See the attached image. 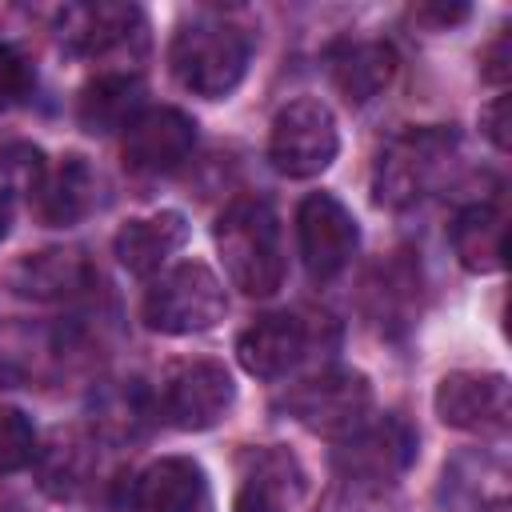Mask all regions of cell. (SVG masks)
<instances>
[{
  "label": "cell",
  "instance_id": "25",
  "mask_svg": "<svg viewBox=\"0 0 512 512\" xmlns=\"http://www.w3.org/2000/svg\"><path fill=\"white\" fill-rule=\"evenodd\" d=\"M32 88H36V72H32L28 56L16 44L0 40V108L20 104Z\"/></svg>",
  "mask_w": 512,
  "mask_h": 512
},
{
  "label": "cell",
  "instance_id": "16",
  "mask_svg": "<svg viewBox=\"0 0 512 512\" xmlns=\"http://www.w3.org/2000/svg\"><path fill=\"white\" fill-rule=\"evenodd\" d=\"M8 284L24 300H68L92 284V264L80 248H44L16 260Z\"/></svg>",
  "mask_w": 512,
  "mask_h": 512
},
{
  "label": "cell",
  "instance_id": "18",
  "mask_svg": "<svg viewBox=\"0 0 512 512\" xmlns=\"http://www.w3.org/2000/svg\"><path fill=\"white\" fill-rule=\"evenodd\" d=\"M184 240H188V220L180 212H156V216L128 220L116 232L112 252L132 276H152L172 252L184 248Z\"/></svg>",
  "mask_w": 512,
  "mask_h": 512
},
{
  "label": "cell",
  "instance_id": "23",
  "mask_svg": "<svg viewBox=\"0 0 512 512\" xmlns=\"http://www.w3.org/2000/svg\"><path fill=\"white\" fill-rule=\"evenodd\" d=\"M44 152L32 144H8L0 148V204L16 196H32L36 184L44 180Z\"/></svg>",
  "mask_w": 512,
  "mask_h": 512
},
{
  "label": "cell",
  "instance_id": "10",
  "mask_svg": "<svg viewBox=\"0 0 512 512\" xmlns=\"http://www.w3.org/2000/svg\"><path fill=\"white\" fill-rule=\"evenodd\" d=\"M232 400H236V384L228 368L216 360H192L168 376L164 416L184 432H204L228 416Z\"/></svg>",
  "mask_w": 512,
  "mask_h": 512
},
{
  "label": "cell",
  "instance_id": "20",
  "mask_svg": "<svg viewBox=\"0 0 512 512\" xmlns=\"http://www.w3.org/2000/svg\"><path fill=\"white\" fill-rule=\"evenodd\" d=\"M140 100H144V84L140 76L128 72H104L92 84H84L80 100H76V120L84 132L92 136H108L116 128H128L140 116Z\"/></svg>",
  "mask_w": 512,
  "mask_h": 512
},
{
  "label": "cell",
  "instance_id": "8",
  "mask_svg": "<svg viewBox=\"0 0 512 512\" xmlns=\"http://www.w3.org/2000/svg\"><path fill=\"white\" fill-rule=\"evenodd\" d=\"M144 12L120 0L64 4L56 16V36L76 56H112L124 48H144Z\"/></svg>",
  "mask_w": 512,
  "mask_h": 512
},
{
  "label": "cell",
  "instance_id": "21",
  "mask_svg": "<svg viewBox=\"0 0 512 512\" xmlns=\"http://www.w3.org/2000/svg\"><path fill=\"white\" fill-rule=\"evenodd\" d=\"M456 260L468 272H496L504 264V212L496 204H472L452 224Z\"/></svg>",
  "mask_w": 512,
  "mask_h": 512
},
{
  "label": "cell",
  "instance_id": "19",
  "mask_svg": "<svg viewBox=\"0 0 512 512\" xmlns=\"http://www.w3.org/2000/svg\"><path fill=\"white\" fill-rule=\"evenodd\" d=\"M328 72L336 92L348 104H368L372 96H380L392 76H396V52L384 40H360V44H340L328 56Z\"/></svg>",
  "mask_w": 512,
  "mask_h": 512
},
{
  "label": "cell",
  "instance_id": "9",
  "mask_svg": "<svg viewBox=\"0 0 512 512\" xmlns=\"http://www.w3.org/2000/svg\"><path fill=\"white\" fill-rule=\"evenodd\" d=\"M436 416L448 428L496 436L512 420V388L500 372H452L436 384Z\"/></svg>",
  "mask_w": 512,
  "mask_h": 512
},
{
  "label": "cell",
  "instance_id": "5",
  "mask_svg": "<svg viewBox=\"0 0 512 512\" xmlns=\"http://www.w3.org/2000/svg\"><path fill=\"white\" fill-rule=\"evenodd\" d=\"M336 148H340V132L324 100L300 96L276 112L268 132V160L280 176L292 180L320 176L336 160Z\"/></svg>",
  "mask_w": 512,
  "mask_h": 512
},
{
  "label": "cell",
  "instance_id": "26",
  "mask_svg": "<svg viewBox=\"0 0 512 512\" xmlns=\"http://www.w3.org/2000/svg\"><path fill=\"white\" fill-rule=\"evenodd\" d=\"M508 112H512V100L508 96H500V100H492L484 108V132H488V140L500 152H508V144H512V136H508Z\"/></svg>",
  "mask_w": 512,
  "mask_h": 512
},
{
  "label": "cell",
  "instance_id": "22",
  "mask_svg": "<svg viewBox=\"0 0 512 512\" xmlns=\"http://www.w3.org/2000/svg\"><path fill=\"white\" fill-rule=\"evenodd\" d=\"M316 512H404V496L392 480L340 476L316 504Z\"/></svg>",
  "mask_w": 512,
  "mask_h": 512
},
{
  "label": "cell",
  "instance_id": "27",
  "mask_svg": "<svg viewBox=\"0 0 512 512\" xmlns=\"http://www.w3.org/2000/svg\"><path fill=\"white\" fill-rule=\"evenodd\" d=\"M508 44H512V36L508 32H500L496 40H492V48L484 52V80H492V84H504L508 80V64H512V56H508Z\"/></svg>",
  "mask_w": 512,
  "mask_h": 512
},
{
  "label": "cell",
  "instance_id": "14",
  "mask_svg": "<svg viewBox=\"0 0 512 512\" xmlns=\"http://www.w3.org/2000/svg\"><path fill=\"white\" fill-rule=\"evenodd\" d=\"M208 476L188 456H164L148 464L128 492V512H208Z\"/></svg>",
  "mask_w": 512,
  "mask_h": 512
},
{
  "label": "cell",
  "instance_id": "3",
  "mask_svg": "<svg viewBox=\"0 0 512 512\" xmlns=\"http://www.w3.org/2000/svg\"><path fill=\"white\" fill-rule=\"evenodd\" d=\"M456 132L452 128H408L400 132L380 164H376V204L384 208H412L420 204L424 196H432L440 188V180L448 176L452 160H456Z\"/></svg>",
  "mask_w": 512,
  "mask_h": 512
},
{
  "label": "cell",
  "instance_id": "29",
  "mask_svg": "<svg viewBox=\"0 0 512 512\" xmlns=\"http://www.w3.org/2000/svg\"><path fill=\"white\" fill-rule=\"evenodd\" d=\"M4 236H8V208L0 204V240H4Z\"/></svg>",
  "mask_w": 512,
  "mask_h": 512
},
{
  "label": "cell",
  "instance_id": "28",
  "mask_svg": "<svg viewBox=\"0 0 512 512\" xmlns=\"http://www.w3.org/2000/svg\"><path fill=\"white\" fill-rule=\"evenodd\" d=\"M12 380H16V372H12V368H4V364H0V388H8V384H12Z\"/></svg>",
  "mask_w": 512,
  "mask_h": 512
},
{
  "label": "cell",
  "instance_id": "1",
  "mask_svg": "<svg viewBox=\"0 0 512 512\" xmlns=\"http://www.w3.org/2000/svg\"><path fill=\"white\" fill-rule=\"evenodd\" d=\"M216 252L244 296H272L284 280L280 220L264 200H236L216 220Z\"/></svg>",
  "mask_w": 512,
  "mask_h": 512
},
{
  "label": "cell",
  "instance_id": "24",
  "mask_svg": "<svg viewBox=\"0 0 512 512\" xmlns=\"http://www.w3.org/2000/svg\"><path fill=\"white\" fill-rule=\"evenodd\" d=\"M36 456V428L20 408H0V472H16Z\"/></svg>",
  "mask_w": 512,
  "mask_h": 512
},
{
  "label": "cell",
  "instance_id": "6",
  "mask_svg": "<svg viewBox=\"0 0 512 512\" xmlns=\"http://www.w3.org/2000/svg\"><path fill=\"white\" fill-rule=\"evenodd\" d=\"M288 416L300 420L308 432L320 436H348L364 424V416L372 412V384L360 372L348 368H332L320 372L304 384H296L284 400Z\"/></svg>",
  "mask_w": 512,
  "mask_h": 512
},
{
  "label": "cell",
  "instance_id": "17",
  "mask_svg": "<svg viewBox=\"0 0 512 512\" xmlns=\"http://www.w3.org/2000/svg\"><path fill=\"white\" fill-rule=\"evenodd\" d=\"M96 172L84 156H64L56 168H44V180L32 192V208L40 216V224L48 228H64L84 220L96 208Z\"/></svg>",
  "mask_w": 512,
  "mask_h": 512
},
{
  "label": "cell",
  "instance_id": "13",
  "mask_svg": "<svg viewBox=\"0 0 512 512\" xmlns=\"http://www.w3.org/2000/svg\"><path fill=\"white\" fill-rule=\"evenodd\" d=\"M416 456V432L388 416L376 424H360L356 432L340 436V448L332 452V464L340 476H364V480H392L404 472Z\"/></svg>",
  "mask_w": 512,
  "mask_h": 512
},
{
  "label": "cell",
  "instance_id": "7",
  "mask_svg": "<svg viewBox=\"0 0 512 512\" xmlns=\"http://www.w3.org/2000/svg\"><path fill=\"white\" fill-rule=\"evenodd\" d=\"M296 232H300V256H304V268L312 280L340 276L360 248L356 216L332 192L304 196V204L296 212Z\"/></svg>",
  "mask_w": 512,
  "mask_h": 512
},
{
  "label": "cell",
  "instance_id": "11",
  "mask_svg": "<svg viewBox=\"0 0 512 512\" xmlns=\"http://www.w3.org/2000/svg\"><path fill=\"white\" fill-rule=\"evenodd\" d=\"M196 144V124L192 116H184L180 108H144L128 128H124V140H120V156L132 172H144V176H160V172H172L188 160Z\"/></svg>",
  "mask_w": 512,
  "mask_h": 512
},
{
  "label": "cell",
  "instance_id": "12",
  "mask_svg": "<svg viewBox=\"0 0 512 512\" xmlns=\"http://www.w3.org/2000/svg\"><path fill=\"white\" fill-rule=\"evenodd\" d=\"M304 468L300 460L280 448H252L240 460V484L232 496V512H292L304 496Z\"/></svg>",
  "mask_w": 512,
  "mask_h": 512
},
{
  "label": "cell",
  "instance_id": "2",
  "mask_svg": "<svg viewBox=\"0 0 512 512\" xmlns=\"http://www.w3.org/2000/svg\"><path fill=\"white\" fill-rule=\"evenodd\" d=\"M248 52L252 44L236 24L220 16H196L176 28L168 60H172V76L180 80V88L204 100H220L244 80Z\"/></svg>",
  "mask_w": 512,
  "mask_h": 512
},
{
  "label": "cell",
  "instance_id": "4",
  "mask_svg": "<svg viewBox=\"0 0 512 512\" xmlns=\"http://www.w3.org/2000/svg\"><path fill=\"white\" fill-rule=\"evenodd\" d=\"M224 312H228L224 288L212 276V268H204L200 260L168 268L144 296V324L164 336L208 332L224 320Z\"/></svg>",
  "mask_w": 512,
  "mask_h": 512
},
{
  "label": "cell",
  "instance_id": "15",
  "mask_svg": "<svg viewBox=\"0 0 512 512\" xmlns=\"http://www.w3.org/2000/svg\"><path fill=\"white\" fill-rule=\"evenodd\" d=\"M308 352V328L292 312H272L248 324L236 340V360L256 380H280L288 376Z\"/></svg>",
  "mask_w": 512,
  "mask_h": 512
}]
</instances>
